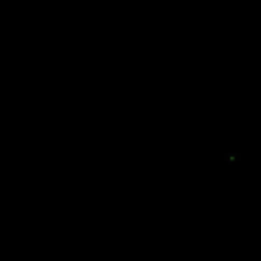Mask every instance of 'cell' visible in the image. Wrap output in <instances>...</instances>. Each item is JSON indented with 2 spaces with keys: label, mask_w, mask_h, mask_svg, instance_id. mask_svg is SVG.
<instances>
[]
</instances>
